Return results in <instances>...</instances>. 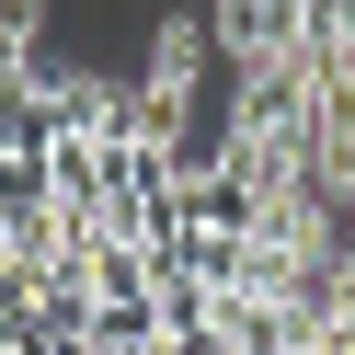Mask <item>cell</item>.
<instances>
[{
	"instance_id": "cell-1",
	"label": "cell",
	"mask_w": 355,
	"mask_h": 355,
	"mask_svg": "<svg viewBox=\"0 0 355 355\" xmlns=\"http://www.w3.org/2000/svg\"><path fill=\"white\" fill-rule=\"evenodd\" d=\"M35 24H46V0H0V46L35 58Z\"/></svg>"
}]
</instances>
